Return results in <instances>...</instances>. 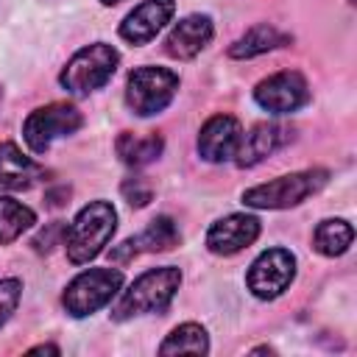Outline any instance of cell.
Masks as SVG:
<instances>
[{"label":"cell","mask_w":357,"mask_h":357,"mask_svg":"<svg viewBox=\"0 0 357 357\" xmlns=\"http://www.w3.org/2000/svg\"><path fill=\"white\" fill-rule=\"evenodd\" d=\"M293 131L279 123H257L248 134L240 137V145L234 151V162L240 167H254L273 151H279L284 142H290Z\"/></svg>","instance_id":"obj_13"},{"label":"cell","mask_w":357,"mask_h":357,"mask_svg":"<svg viewBox=\"0 0 357 357\" xmlns=\"http://www.w3.org/2000/svg\"><path fill=\"white\" fill-rule=\"evenodd\" d=\"M287 42H290L287 33H282L279 28L262 22V25L248 28L237 42H231L229 56H231V59H251V56L268 53V50H273V47H282V45H287Z\"/></svg>","instance_id":"obj_18"},{"label":"cell","mask_w":357,"mask_h":357,"mask_svg":"<svg viewBox=\"0 0 357 357\" xmlns=\"http://www.w3.org/2000/svg\"><path fill=\"white\" fill-rule=\"evenodd\" d=\"M243 128L240 120L231 114H215L201 126L198 134V153L206 162H226L234 156L237 145H240Z\"/></svg>","instance_id":"obj_12"},{"label":"cell","mask_w":357,"mask_h":357,"mask_svg":"<svg viewBox=\"0 0 357 357\" xmlns=\"http://www.w3.org/2000/svg\"><path fill=\"white\" fill-rule=\"evenodd\" d=\"M117 61H120V53L112 45L95 42V45L81 47L67 61V67L61 70L59 81L70 95H89V92H95V89L109 84V78L117 70Z\"/></svg>","instance_id":"obj_4"},{"label":"cell","mask_w":357,"mask_h":357,"mask_svg":"<svg viewBox=\"0 0 357 357\" xmlns=\"http://www.w3.org/2000/svg\"><path fill=\"white\" fill-rule=\"evenodd\" d=\"M120 192H123V198H126L131 206H145V204L153 198L151 184H148L145 178H139V176L126 178V181H123V187H120Z\"/></svg>","instance_id":"obj_23"},{"label":"cell","mask_w":357,"mask_h":357,"mask_svg":"<svg viewBox=\"0 0 357 357\" xmlns=\"http://www.w3.org/2000/svg\"><path fill=\"white\" fill-rule=\"evenodd\" d=\"M81 126H84V117L73 103H47L25 117L22 137L33 153H45L53 145V139L70 137Z\"/></svg>","instance_id":"obj_7"},{"label":"cell","mask_w":357,"mask_h":357,"mask_svg":"<svg viewBox=\"0 0 357 357\" xmlns=\"http://www.w3.org/2000/svg\"><path fill=\"white\" fill-rule=\"evenodd\" d=\"M22 296V284L20 279H0V326L11 318V312L17 310Z\"/></svg>","instance_id":"obj_22"},{"label":"cell","mask_w":357,"mask_h":357,"mask_svg":"<svg viewBox=\"0 0 357 357\" xmlns=\"http://www.w3.org/2000/svg\"><path fill=\"white\" fill-rule=\"evenodd\" d=\"M326 178H329V173L321 167L287 173V176H279L273 181L248 187L243 192V204L251 209H287V206H296L304 198L315 195L326 184Z\"/></svg>","instance_id":"obj_3"},{"label":"cell","mask_w":357,"mask_h":357,"mask_svg":"<svg viewBox=\"0 0 357 357\" xmlns=\"http://www.w3.org/2000/svg\"><path fill=\"white\" fill-rule=\"evenodd\" d=\"M257 237H259V220L254 215L234 212V215H226V218H220V220H215L209 226V231H206V248L212 254L231 257V254L248 248Z\"/></svg>","instance_id":"obj_10"},{"label":"cell","mask_w":357,"mask_h":357,"mask_svg":"<svg viewBox=\"0 0 357 357\" xmlns=\"http://www.w3.org/2000/svg\"><path fill=\"white\" fill-rule=\"evenodd\" d=\"M64 231H67V223H61V220H56V223H50L47 226V231H39V237L33 240V248L36 251H50L53 245V237H61L64 240Z\"/></svg>","instance_id":"obj_24"},{"label":"cell","mask_w":357,"mask_h":357,"mask_svg":"<svg viewBox=\"0 0 357 357\" xmlns=\"http://www.w3.org/2000/svg\"><path fill=\"white\" fill-rule=\"evenodd\" d=\"M103 6H114V3H120V0H100Z\"/></svg>","instance_id":"obj_26"},{"label":"cell","mask_w":357,"mask_h":357,"mask_svg":"<svg viewBox=\"0 0 357 357\" xmlns=\"http://www.w3.org/2000/svg\"><path fill=\"white\" fill-rule=\"evenodd\" d=\"M293 276H296V257L287 248H268L251 262L245 284L257 298L271 301L290 287Z\"/></svg>","instance_id":"obj_8"},{"label":"cell","mask_w":357,"mask_h":357,"mask_svg":"<svg viewBox=\"0 0 357 357\" xmlns=\"http://www.w3.org/2000/svg\"><path fill=\"white\" fill-rule=\"evenodd\" d=\"M178 89V75L167 67H137L128 73L126 81V103L134 114L151 117L170 106Z\"/></svg>","instance_id":"obj_5"},{"label":"cell","mask_w":357,"mask_h":357,"mask_svg":"<svg viewBox=\"0 0 357 357\" xmlns=\"http://www.w3.org/2000/svg\"><path fill=\"white\" fill-rule=\"evenodd\" d=\"M212 33H215V28L206 14H190L170 28V33L165 39V50L173 59H192L209 45Z\"/></svg>","instance_id":"obj_15"},{"label":"cell","mask_w":357,"mask_h":357,"mask_svg":"<svg viewBox=\"0 0 357 357\" xmlns=\"http://www.w3.org/2000/svg\"><path fill=\"white\" fill-rule=\"evenodd\" d=\"M123 287V273L117 268H89L81 271L64 290L61 304L73 318H86L106 307Z\"/></svg>","instance_id":"obj_6"},{"label":"cell","mask_w":357,"mask_h":357,"mask_svg":"<svg viewBox=\"0 0 357 357\" xmlns=\"http://www.w3.org/2000/svg\"><path fill=\"white\" fill-rule=\"evenodd\" d=\"M173 245H178V226L173 223V218L159 215L137 237H131L123 245L112 248V259L114 262H128L142 251H170Z\"/></svg>","instance_id":"obj_14"},{"label":"cell","mask_w":357,"mask_h":357,"mask_svg":"<svg viewBox=\"0 0 357 357\" xmlns=\"http://www.w3.org/2000/svg\"><path fill=\"white\" fill-rule=\"evenodd\" d=\"M165 142L159 134H134V131H123L114 142V151L117 156L128 165V167H142V165H151L153 159H159Z\"/></svg>","instance_id":"obj_17"},{"label":"cell","mask_w":357,"mask_h":357,"mask_svg":"<svg viewBox=\"0 0 357 357\" xmlns=\"http://www.w3.org/2000/svg\"><path fill=\"white\" fill-rule=\"evenodd\" d=\"M181 284V271L173 265H162V268H151L145 273H139L128 290L120 293L112 318L114 321H128L134 315H145V312H162L167 310V304L173 301L176 290Z\"/></svg>","instance_id":"obj_1"},{"label":"cell","mask_w":357,"mask_h":357,"mask_svg":"<svg viewBox=\"0 0 357 357\" xmlns=\"http://www.w3.org/2000/svg\"><path fill=\"white\" fill-rule=\"evenodd\" d=\"M42 176L45 170L14 142H0V190H28Z\"/></svg>","instance_id":"obj_16"},{"label":"cell","mask_w":357,"mask_h":357,"mask_svg":"<svg viewBox=\"0 0 357 357\" xmlns=\"http://www.w3.org/2000/svg\"><path fill=\"white\" fill-rule=\"evenodd\" d=\"M33 223H36V215L31 206H25L14 198H0V245L14 243Z\"/></svg>","instance_id":"obj_20"},{"label":"cell","mask_w":357,"mask_h":357,"mask_svg":"<svg viewBox=\"0 0 357 357\" xmlns=\"http://www.w3.org/2000/svg\"><path fill=\"white\" fill-rule=\"evenodd\" d=\"M114 229H117L114 206L109 201H89L64 231L67 259L73 265H84L95 259L103 251V245L112 240Z\"/></svg>","instance_id":"obj_2"},{"label":"cell","mask_w":357,"mask_h":357,"mask_svg":"<svg viewBox=\"0 0 357 357\" xmlns=\"http://www.w3.org/2000/svg\"><path fill=\"white\" fill-rule=\"evenodd\" d=\"M173 14H176V0H142L120 22V36L131 45H145L170 22Z\"/></svg>","instance_id":"obj_11"},{"label":"cell","mask_w":357,"mask_h":357,"mask_svg":"<svg viewBox=\"0 0 357 357\" xmlns=\"http://www.w3.org/2000/svg\"><path fill=\"white\" fill-rule=\"evenodd\" d=\"M176 351H190V354H206L209 351V337L201 324H181L176 326L165 343L159 346V354H176Z\"/></svg>","instance_id":"obj_21"},{"label":"cell","mask_w":357,"mask_h":357,"mask_svg":"<svg viewBox=\"0 0 357 357\" xmlns=\"http://www.w3.org/2000/svg\"><path fill=\"white\" fill-rule=\"evenodd\" d=\"M351 240H354V229L349 220H340V218L321 220L312 231V245L324 257H340L351 245Z\"/></svg>","instance_id":"obj_19"},{"label":"cell","mask_w":357,"mask_h":357,"mask_svg":"<svg viewBox=\"0 0 357 357\" xmlns=\"http://www.w3.org/2000/svg\"><path fill=\"white\" fill-rule=\"evenodd\" d=\"M36 351H50V354H59V349H56V346H33V349H31V354H36Z\"/></svg>","instance_id":"obj_25"},{"label":"cell","mask_w":357,"mask_h":357,"mask_svg":"<svg viewBox=\"0 0 357 357\" xmlns=\"http://www.w3.org/2000/svg\"><path fill=\"white\" fill-rule=\"evenodd\" d=\"M254 100L271 114H290L310 100V86H307L301 73L279 70V73H273L257 84Z\"/></svg>","instance_id":"obj_9"}]
</instances>
